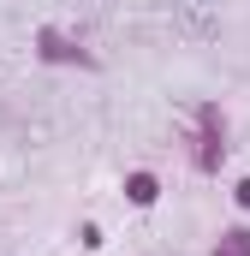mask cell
Wrapping results in <instances>:
<instances>
[{
	"label": "cell",
	"instance_id": "obj_4",
	"mask_svg": "<svg viewBox=\"0 0 250 256\" xmlns=\"http://www.w3.org/2000/svg\"><path fill=\"white\" fill-rule=\"evenodd\" d=\"M214 256H250V226H232V232H220Z\"/></svg>",
	"mask_w": 250,
	"mask_h": 256
},
{
	"label": "cell",
	"instance_id": "obj_5",
	"mask_svg": "<svg viewBox=\"0 0 250 256\" xmlns=\"http://www.w3.org/2000/svg\"><path fill=\"white\" fill-rule=\"evenodd\" d=\"M238 208H250V179H238Z\"/></svg>",
	"mask_w": 250,
	"mask_h": 256
},
{
	"label": "cell",
	"instance_id": "obj_2",
	"mask_svg": "<svg viewBox=\"0 0 250 256\" xmlns=\"http://www.w3.org/2000/svg\"><path fill=\"white\" fill-rule=\"evenodd\" d=\"M36 54H42L48 66H96V54H90V48H78V42L60 36V30H42V36H36Z\"/></svg>",
	"mask_w": 250,
	"mask_h": 256
},
{
	"label": "cell",
	"instance_id": "obj_3",
	"mask_svg": "<svg viewBox=\"0 0 250 256\" xmlns=\"http://www.w3.org/2000/svg\"><path fill=\"white\" fill-rule=\"evenodd\" d=\"M125 196H131L137 208H149V202L161 196V179H155V173H131V179H125Z\"/></svg>",
	"mask_w": 250,
	"mask_h": 256
},
{
	"label": "cell",
	"instance_id": "obj_1",
	"mask_svg": "<svg viewBox=\"0 0 250 256\" xmlns=\"http://www.w3.org/2000/svg\"><path fill=\"white\" fill-rule=\"evenodd\" d=\"M196 126H202V137H196V167L202 173H220V161H226V120H220V108L214 102L196 108Z\"/></svg>",
	"mask_w": 250,
	"mask_h": 256
}]
</instances>
